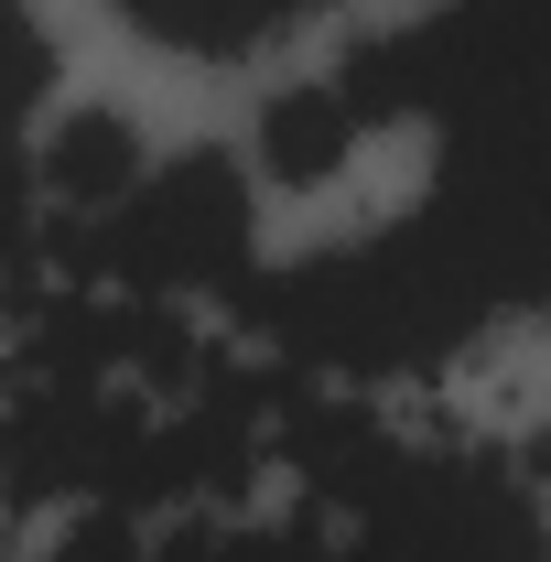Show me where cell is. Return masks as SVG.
<instances>
[{
    "mask_svg": "<svg viewBox=\"0 0 551 562\" xmlns=\"http://www.w3.org/2000/svg\"><path fill=\"white\" fill-rule=\"evenodd\" d=\"M368 140V120L346 109V87L325 76V87H292V98H271V131H260V162H271L281 184H325L346 151Z\"/></svg>",
    "mask_w": 551,
    "mask_h": 562,
    "instance_id": "4",
    "label": "cell"
},
{
    "mask_svg": "<svg viewBox=\"0 0 551 562\" xmlns=\"http://www.w3.org/2000/svg\"><path fill=\"white\" fill-rule=\"evenodd\" d=\"M66 260L131 303L162 292H249V173L227 151H184L162 173H140V195L98 227H76Z\"/></svg>",
    "mask_w": 551,
    "mask_h": 562,
    "instance_id": "1",
    "label": "cell"
},
{
    "mask_svg": "<svg viewBox=\"0 0 551 562\" xmlns=\"http://www.w3.org/2000/svg\"><path fill=\"white\" fill-rule=\"evenodd\" d=\"M33 227H44V162L22 131H0V271H33Z\"/></svg>",
    "mask_w": 551,
    "mask_h": 562,
    "instance_id": "6",
    "label": "cell"
},
{
    "mask_svg": "<svg viewBox=\"0 0 551 562\" xmlns=\"http://www.w3.org/2000/svg\"><path fill=\"white\" fill-rule=\"evenodd\" d=\"M55 98V44L33 22V0H0V131H22Z\"/></svg>",
    "mask_w": 551,
    "mask_h": 562,
    "instance_id": "5",
    "label": "cell"
},
{
    "mask_svg": "<svg viewBox=\"0 0 551 562\" xmlns=\"http://www.w3.org/2000/svg\"><path fill=\"white\" fill-rule=\"evenodd\" d=\"M33 162H44V206L76 216V227H98V216H120L140 195V131L120 109H66Z\"/></svg>",
    "mask_w": 551,
    "mask_h": 562,
    "instance_id": "2",
    "label": "cell"
},
{
    "mask_svg": "<svg viewBox=\"0 0 551 562\" xmlns=\"http://www.w3.org/2000/svg\"><path fill=\"white\" fill-rule=\"evenodd\" d=\"M120 11H131V33L173 44V55H249V44L292 33L314 0H120Z\"/></svg>",
    "mask_w": 551,
    "mask_h": 562,
    "instance_id": "3",
    "label": "cell"
}]
</instances>
